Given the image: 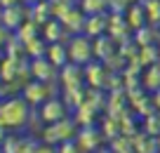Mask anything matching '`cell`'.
<instances>
[{"instance_id":"obj_1","label":"cell","mask_w":160,"mask_h":153,"mask_svg":"<svg viewBox=\"0 0 160 153\" xmlns=\"http://www.w3.org/2000/svg\"><path fill=\"white\" fill-rule=\"evenodd\" d=\"M33 106L24 97H7L0 101V123L7 130H21L28 125Z\"/></svg>"},{"instance_id":"obj_21","label":"cell","mask_w":160,"mask_h":153,"mask_svg":"<svg viewBox=\"0 0 160 153\" xmlns=\"http://www.w3.org/2000/svg\"><path fill=\"white\" fill-rule=\"evenodd\" d=\"M97 106L92 104V101H87L85 99V104H80L78 109H75V123L80 125V127H87V125H94V118H97Z\"/></svg>"},{"instance_id":"obj_4","label":"cell","mask_w":160,"mask_h":153,"mask_svg":"<svg viewBox=\"0 0 160 153\" xmlns=\"http://www.w3.org/2000/svg\"><path fill=\"white\" fill-rule=\"evenodd\" d=\"M106 33L115 40V45H122L127 40H132V26L127 24V17L120 12H108V31Z\"/></svg>"},{"instance_id":"obj_14","label":"cell","mask_w":160,"mask_h":153,"mask_svg":"<svg viewBox=\"0 0 160 153\" xmlns=\"http://www.w3.org/2000/svg\"><path fill=\"white\" fill-rule=\"evenodd\" d=\"M106 31H108V12L106 14H90L85 21V31L82 33L94 40L99 35H106Z\"/></svg>"},{"instance_id":"obj_22","label":"cell","mask_w":160,"mask_h":153,"mask_svg":"<svg viewBox=\"0 0 160 153\" xmlns=\"http://www.w3.org/2000/svg\"><path fill=\"white\" fill-rule=\"evenodd\" d=\"M141 85H144L146 92H155V89H160V61L144 69V73H141Z\"/></svg>"},{"instance_id":"obj_15","label":"cell","mask_w":160,"mask_h":153,"mask_svg":"<svg viewBox=\"0 0 160 153\" xmlns=\"http://www.w3.org/2000/svg\"><path fill=\"white\" fill-rule=\"evenodd\" d=\"M115 52H118V45H115V40L111 38L108 33H106V35H99V38H94V59L106 61L108 57H113Z\"/></svg>"},{"instance_id":"obj_36","label":"cell","mask_w":160,"mask_h":153,"mask_svg":"<svg viewBox=\"0 0 160 153\" xmlns=\"http://www.w3.org/2000/svg\"><path fill=\"white\" fill-rule=\"evenodd\" d=\"M35 153H59V148L52 146V144H42V146H38V151Z\"/></svg>"},{"instance_id":"obj_17","label":"cell","mask_w":160,"mask_h":153,"mask_svg":"<svg viewBox=\"0 0 160 153\" xmlns=\"http://www.w3.org/2000/svg\"><path fill=\"white\" fill-rule=\"evenodd\" d=\"M45 57L57 66V69H61V66H66V64L71 61V57H68V45H66V43H50V45H47V54H45Z\"/></svg>"},{"instance_id":"obj_13","label":"cell","mask_w":160,"mask_h":153,"mask_svg":"<svg viewBox=\"0 0 160 153\" xmlns=\"http://www.w3.org/2000/svg\"><path fill=\"white\" fill-rule=\"evenodd\" d=\"M21 64L24 59L21 57H2L0 59V80H5V83H14L21 73Z\"/></svg>"},{"instance_id":"obj_24","label":"cell","mask_w":160,"mask_h":153,"mask_svg":"<svg viewBox=\"0 0 160 153\" xmlns=\"http://www.w3.org/2000/svg\"><path fill=\"white\" fill-rule=\"evenodd\" d=\"M61 99L66 101V106H68L71 111H75L80 104H85L87 94H85L82 87H68V89H64V97H61Z\"/></svg>"},{"instance_id":"obj_3","label":"cell","mask_w":160,"mask_h":153,"mask_svg":"<svg viewBox=\"0 0 160 153\" xmlns=\"http://www.w3.org/2000/svg\"><path fill=\"white\" fill-rule=\"evenodd\" d=\"M68 57L73 64L78 66H87L90 61H94V40L85 33H78L68 40Z\"/></svg>"},{"instance_id":"obj_18","label":"cell","mask_w":160,"mask_h":153,"mask_svg":"<svg viewBox=\"0 0 160 153\" xmlns=\"http://www.w3.org/2000/svg\"><path fill=\"white\" fill-rule=\"evenodd\" d=\"M125 17H127V24L132 26V31H137V28H141V26H146L148 24V17H146V7H144V3H132L130 7H127V12H125Z\"/></svg>"},{"instance_id":"obj_28","label":"cell","mask_w":160,"mask_h":153,"mask_svg":"<svg viewBox=\"0 0 160 153\" xmlns=\"http://www.w3.org/2000/svg\"><path fill=\"white\" fill-rule=\"evenodd\" d=\"M50 5H52V17H54V19H64L75 7V3L73 0H50Z\"/></svg>"},{"instance_id":"obj_40","label":"cell","mask_w":160,"mask_h":153,"mask_svg":"<svg viewBox=\"0 0 160 153\" xmlns=\"http://www.w3.org/2000/svg\"><path fill=\"white\" fill-rule=\"evenodd\" d=\"M35 3H40V0H21V5H26V7H31V5H35Z\"/></svg>"},{"instance_id":"obj_6","label":"cell","mask_w":160,"mask_h":153,"mask_svg":"<svg viewBox=\"0 0 160 153\" xmlns=\"http://www.w3.org/2000/svg\"><path fill=\"white\" fill-rule=\"evenodd\" d=\"M68 106H66V101L61 97H50L45 101V104L40 106V118H42V123L45 125H52V123H57V120H64V118H68Z\"/></svg>"},{"instance_id":"obj_32","label":"cell","mask_w":160,"mask_h":153,"mask_svg":"<svg viewBox=\"0 0 160 153\" xmlns=\"http://www.w3.org/2000/svg\"><path fill=\"white\" fill-rule=\"evenodd\" d=\"M19 146H21V139L19 137H5V141L0 144V151L2 153H19Z\"/></svg>"},{"instance_id":"obj_42","label":"cell","mask_w":160,"mask_h":153,"mask_svg":"<svg viewBox=\"0 0 160 153\" xmlns=\"http://www.w3.org/2000/svg\"><path fill=\"white\" fill-rule=\"evenodd\" d=\"M155 45H158V49H160V35H158V43H155Z\"/></svg>"},{"instance_id":"obj_31","label":"cell","mask_w":160,"mask_h":153,"mask_svg":"<svg viewBox=\"0 0 160 153\" xmlns=\"http://www.w3.org/2000/svg\"><path fill=\"white\" fill-rule=\"evenodd\" d=\"M130 148H132V139H127V137L111 139V151L113 153H130Z\"/></svg>"},{"instance_id":"obj_26","label":"cell","mask_w":160,"mask_h":153,"mask_svg":"<svg viewBox=\"0 0 160 153\" xmlns=\"http://www.w3.org/2000/svg\"><path fill=\"white\" fill-rule=\"evenodd\" d=\"M47 40L40 35V38H35V40H31V43H26V57L28 59H38V57H45L47 54Z\"/></svg>"},{"instance_id":"obj_10","label":"cell","mask_w":160,"mask_h":153,"mask_svg":"<svg viewBox=\"0 0 160 153\" xmlns=\"http://www.w3.org/2000/svg\"><path fill=\"white\" fill-rule=\"evenodd\" d=\"M82 71H85V83L90 85V87H97V89H104L106 87L108 69H106L104 61L94 59V61H90L87 66H82Z\"/></svg>"},{"instance_id":"obj_5","label":"cell","mask_w":160,"mask_h":153,"mask_svg":"<svg viewBox=\"0 0 160 153\" xmlns=\"http://www.w3.org/2000/svg\"><path fill=\"white\" fill-rule=\"evenodd\" d=\"M21 97H24L33 109H35V106H42L50 97H54V94H52V83L31 80V83H26V87L21 89Z\"/></svg>"},{"instance_id":"obj_16","label":"cell","mask_w":160,"mask_h":153,"mask_svg":"<svg viewBox=\"0 0 160 153\" xmlns=\"http://www.w3.org/2000/svg\"><path fill=\"white\" fill-rule=\"evenodd\" d=\"M158 35H160V26H141V28H137L134 33H132V40H134L139 47H148V45H155L158 43Z\"/></svg>"},{"instance_id":"obj_38","label":"cell","mask_w":160,"mask_h":153,"mask_svg":"<svg viewBox=\"0 0 160 153\" xmlns=\"http://www.w3.org/2000/svg\"><path fill=\"white\" fill-rule=\"evenodd\" d=\"M153 104H155V109L160 111V89H155V92H153Z\"/></svg>"},{"instance_id":"obj_11","label":"cell","mask_w":160,"mask_h":153,"mask_svg":"<svg viewBox=\"0 0 160 153\" xmlns=\"http://www.w3.org/2000/svg\"><path fill=\"white\" fill-rule=\"evenodd\" d=\"M59 83L64 85V89L82 87V83H85V71H82V66L73 64V61H68L66 66H61L59 69Z\"/></svg>"},{"instance_id":"obj_12","label":"cell","mask_w":160,"mask_h":153,"mask_svg":"<svg viewBox=\"0 0 160 153\" xmlns=\"http://www.w3.org/2000/svg\"><path fill=\"white\" fill-rule=\"evenodd\" d=\"M42 38H45L47 43H68V40L73 38V33L64 26L61 19H50L42 26Z\"/></svg>"},{"instance_id":"obj_19","label":"cell","mask_w":160,"mask_h":153,"mask_svg":"<svg viewBox=\"0 0 160 153\" xmlns=\"http://www.w3.org/2000/svg\"><path fill=\"white\" fill-rule=\"evenodd\" d=\"M61 21H64V26H66V28H68L73 35H78V33H82V31H85L87 14L80 10V7H73V10H71V12H68V14H66Z\"/></svg>"},{"instance_id":"obj_9","label":"cell","mask_w":160,"mask_h":153,"mask_svg":"<svg viewBox=\"0 0 160 153\" xmlns=\"http://www.w3.org/2000/svg\"><path fill=\"white\" fill-rule=\"evenodd\" d=\"M75 144L80 146L82 153H97V148L101 146V130H94V125H87V127H80L75 134Z\"/></svg>"},{"instance_id":"obj_25","label":"cell","mask_w":160,"mask_h":153,"mask_svg":"<svg viewBox=\"0 0 160 153\" xmlns=\"http://www.w3.org/2000/svg\"><path fill=\"white\" fill-rule=\"evenodd\" d=\"M78 7L85 12L87 17L90 14H106V12H108V0H80Z\"/></svg>"},{"instance_id":"obj_20","label":"cell","mask_w":160,"mask_h":153,"mask_svg":"<svg viewBox=\"0 0 160 153\" xmlns=\"http://www.w3.org/2000/svg\"><path fill=\"white\" fill-rule=\"evenodd\" d=\"M28 19L38 21L40 26H45L50 19H54V17H52L50 0H40V3H35V5H31V7H28Z\"/></svg>"},{"instance_id":"obj_30","label":"cell","mask_w":160,"mask_h":153,"mask_svg":"<svg viewBox=\"0 0 160 153\" xmlns=\"http://www.w3.org/2000/svg\"><path fill=\"white\" fill-rule=\"evenodd\" d=\"M144 132L151 134V137H158L160 134V111H155L148 118H144Z\"/></svg>"},{"instance_id":"obj_34","label":"cell","mask_w":160,"mask_h":153,"mask_svg":"<svg viewBox=\"0 0 160 153\" xmlns=\"http://www.w3.org/2000/svg\"><path fill=\"white\" fill-rule=\"evenodd\" d=\"M59 153H82L80 151V146L75 144V139H71V141H64V144H59Z\"/></svg>"},{"instance_id":"obj_37","label":"cell","mask_w":160,"mask_h":153,"mask_svg":"<svg viewBox=\"0 0 160 153\" xmlns=\"http://www.w3.org/2000/svg\"><path fill=\"white\" fill-rule=\"evenodd\" d=\"M12 5H21V0H0V7H12Z\"/></svg>"},{"instance_id":"obj_41","label":"cell","mask_w":160,"mask_h":153,"mask_svg":"<svg viewBox=\"0 0 160 153\" xmlns=\"http://www.w3.org/2000/svg\"><path fill=\"white\" fill-rule=\"evenodd\" d=\"M155 141H158V151H160V134H158V137H155Z\"/></svg>"},{"instance_id":"obj_2","label":"cell","mask_w":160,"mask_h":153,"mask_svg":"<svg viewBox=\"0 0 160 153\" xmlns=\"http://www.w3.org/2000/svg\"><path fill=\"white\" fill-rule=\"evenodd\" d=\"M78 127H80V125L75 123V118H71V115L64 118V120H57V123L47 125V127L42 130V141L52 144V146H59V144H64V141L75 139Z\"/></svg>"},{"instance_id":"obj_39","label":"cell","mask_w":160,"mask_h":153,"mask_svg":"<svg viewBox=\"0 0 160 153\" xmlns=\"http://www.w3.org/2000/svg\"><path fill=\"white\" fill-rule=\"evenodd\" d=\"M5 125H2V123H0V144H2V141H5V137H7V132H5Z\"/></svg>"},{"instance_id":"obj_7","label":"cell","mask_w":160,"mask_h":153,"mask_svg":"<svg viewBox=\"0 0 160 153\" xmlns=\"http://www.w3.org/2000/svg\"><path fill=\"white\" fill-rule=\"evenodd\" d=\"M28 19V7L26 5H12V7H0V24L7 31L17 33L19 26Z\"/></svg>"},{"instance_id":"obj_23","label":"cell","mask_w":160,"mask_h":153,"mask_svg":"<svg viewBox=\"0 0 160 153\" xmlns=\"http://www.w3.org/2000/svg\"><path fill=\"white\" fill-rule=\"evenodd\" d=\"M14 35L26 45V43H31V40L40 38V24H38V21H33V19H26L24 24L19 26V31H17Z\"/></svg>"},{"instance_id":"obj_8","label":"cell","mask_w":160,"mask_h":153,"mask_svg":"<svg viewBox=\"0 0 160 153\" xmlns=\"http://www.w3.org/2000/svg\"><path fill=\"white\" fill-rule=\"evenodd\" d=\"M57 71H59V69H57L47 57L31 59V75H33V80H40V83H54V80H59Z\"/></svg>"},{"instance_id":"obj_33","label":"cell","mask_w":160,"mask_h":153,"mask_svg":"<svg viewBox=\"0 0 160 153\" xmlns=\"http://www.w3.org/2000/svg\"><path fill=\"white\" fill-rule=\"evenodd\" d=\"M130 5H132V0H108V12H120V14H125Z\"/></svg>"},{"instance_id":"obj_29","label":"cell","mask_w":160,"mask_h":153,"mask_svg":"<svg viewBox=\"0 0 160 153\" xmlns=\"http://www.w3.org/2000/svg\"><path fill=\"white\" fill-rule=\"evenodd\" d=\"M146 7V17H148L151 26H160V0H141Z\"/></svg>"},{"instance_id":"obj_27","label":"cell","mask_w":160,"mask_h":153,"mask_svg":"<svg viewBox=\"0 0 160 153\" xmlns=\"http://www.w3.org/2000/svg\"><path fill=\"white\" fill-rule=\"evenodd\" d=\"M139 61H141V66H153V64H158L160 61V49H158V45H148V47H139Z\"/></svg>"},{"instance_id":"obj_35","label":"cell","mask_w":160,"mask_h":153,"mask_svg":"<svg viewBox=\"0 0 160 153\" xmlns=\"http://www.w3.org/2000/svg\"><path fill=\"white\" fill-rule=\"evenodd\" d=\"M12 35H14V33H12V31H7L5 26L0 24V47H5V45L10 43V38H12Z\"/></svg>"}]
</instances>
